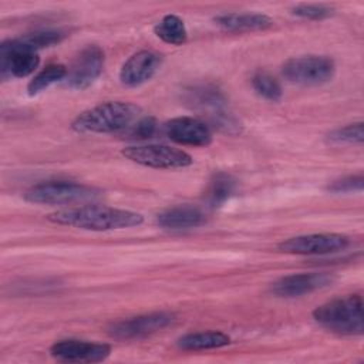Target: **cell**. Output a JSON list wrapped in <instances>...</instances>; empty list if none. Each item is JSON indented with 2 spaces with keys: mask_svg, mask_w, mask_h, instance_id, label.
<instances>
[{
  "mask_svg": "<svg viewBox=\"0 0 364 364\" xmlns=\"http://www.w3.org/2000/svg\"><path fill=\"white\" fill-rule=\"evenodd\" d=\"M47 220L54 225L70 226L81 230L107 232L136 228L144 223V216L134 210L104 205H82L55 210L47 215Z\"/></svg>",
  "mask_w": 364,
  "mask_h": 364,
  "instance_id": "1",
  "label": "cell"
},
{
  "mask_svg": "<svg viewBox=\"0 0 364 364\" xmlns=\"http://www.w3.org/2000/svg\"><path fill=\"white\" fill-rule=\"evenodd\" d=\"M141 114V107L127 101H107L78 114L71 129L80 134H111L129 128Z\"/></svg>",
  "mask_w": 364,
  "mask_h": 364,
  "instance_id": "2",
  "label": "cell"
},
{
  "mask_svg": "<svg viewBox=\"0 0 364 364\" xmlns=\"http://www.w3.org/2000/svg\"><path fill=\"white\" fill-rule=\"evenodd\" d=\"M313 318L333 333L360 336L364 331L363 299L360 294L333 299L316 307L313 310Z\"/></svg>",
  "mask_w": 364,
  "mask_h": 364,
  "instance_id": "3",
  "label": "cell"
},
{
  "mask_svg": "<svg viewBox=\"0 0 364 364\" xmlns=\"http://www.w3.org/2000/svg\"><path fill=\"white\" fill-rule=\"evenodd\" d=\"M100 189L73 181H47L30 186L23 198L37 205H68L98 198Z\"/></svg>",
  "mask_w": 364,
  "mask_h": 364,
  "instance_id": "4",
  "label": "cell"
},
{
  "mask_svg": "<svg viewBox=\"0 0 364 364\" xmlns=\"http://www.w3.org/2000/svg\"><path fill=\"white\" fill-rule=\"evenodd\" d=\"M121 155L134 164L155 169H181L193 162L186 151L159 144L131 145L124 148Z\"/></svg>",
  "mask_w": 364,
  "mask_h": 364,
  "instance_id": "5",
  "label": "cell"
},
{
  "mask_svg": "<svg viewBox=\"0 0 364 364\" xmlns=\"http://www.w3.org/2000/svg\"><path fill=\"white\" fill-rule=\"evenodd\" d=\"M283 77L300 85H318L336 74V63L327 55H301L289 58L282 67Z\"/></svg>",
  "mask_w": 364,
  "mask_h": 364,
  "instance_id": "6",
  "label": "cell"
},
{
  "mask_svg": "<svg viewBox=\"0 0 364 364\" xmlns=\"http://www.w3.org/2000/svg\"><path fill=\"white\" fill-rule=\"evenodd\" d=\"M40 64L38 51L24 44L20 37L0 44V74L3 80L23 78L36 71Z\"/></svg>",
  "mask_w": 364,
  "mask_h": 364,
  "instance_id": "7",
  "label": "cell"
},
{
  "mask_svg": "<svg viewBox=\"0 0 364 364\" xmlns=\"http://www.w3.org/2000/svg\"><path fill=\"white\" fill-rule=\"evenodd\" d=\"M348 245L350 239L341 233H310L283 240L277 249L287 255L321 256L341 252Z\"/></svg>",
  "mask_w": 364,
  "mask_h": 364,
  "instance_id": "8",
  "label": "cell"
},
{
  "mask_svg": "<svg viewBox=\"0 0 364 364\" xmlns=\"http://www.w3.org/2000/svg\"><path fill=\"white\" fill-rule=\"evenodd\" d=\"M105 55L101 47L95 44L85 46L73 60L67 70L64 84L73 90H85L95 82L104 70Z\"/></svg>",
  "mask_w": 364,
  "mask_h": 364,
  "instance_id": "9",
  "label": "cell"
},
{
  "mask_svg": "<svg viewBox=\"0 0 364 364\" xmlns=\"http://www.w3.org/2000/svg\"><path fill=\"white\" fill-rule=\"evenodd\" d=\"M173 321V314L169 311H154L112 323L108 327V334L118 340H132L149 336Z\"/></svg>",
  "mask_w": 364,
  "mask_h": 364,
  "instance_id": "10",
  "label": "cell"
},
{
  "mask_svg": "<svg viewBox=\"0 0 364 364\" xmlns=\"http://www.w3.org/2000/svg\"><path fill=\"white\" fill-rule=\"evenodd\" d=\"M111 353L105 343H92L77 338L58 340L50 347V354L58 361L65 363H100Z\"/></svg>",
  "mask_w": 364,
  "mask_h": 364,
  "instance_id": "11",
  "label": "cell"
},
{
  "mask_svg": "<svg viewBox=\"0 0 364 364\" xmlns=\"http://www.w3.org/2000/svg\"><path fill=\"white\" fill-rule=\"evenodd\" d=\"M164 131L171 141L185 146H208L213 139L209 125L193 117L172 118L165 122Z\"/></svg>",
  "mask_w": 364,
  "mask_h": 364,
  "instance_id": "12",
  "label": "cell"
},
{
  "mask_svg": "<svg viewBox=\"0 0 364 364\" xmlns=\"http://www.w3.org/2000/svg\"><path fill=\"white\" fill-rule=\"evenodd\" d=\"M333 282L334 276L326 272L289 274L272 284V293L277 297H299L328 287Z\"/></svg>",
  "mask_w": 364,
  "mask_h": 364,
  "instance_id": "13",
  "label": "cell"
},
{
  "mask_svg": "<svg viewBox=\"0 0 364 364\" xmlns=\"http://www.w3.org/2000/svg\"><path fill=\"white\" fill-rule=\"evenodd\" d=\"M162 55L156 51L141 50L132 54L119 70V81L127 87H138L149 81L161 67Z\"/></svg>",
  "mask_w": 364,
  "mask_h": 364,
  "instance_id": "14",
  "label": "cell"
},
{
  "mask_svg": "<svg viewBox=\"0 0 364 364\" xmlns=\"http://www.w3.org/2000/svg\"><path fill=\"white\" fill-rule=\"evenodd\" d=\"M206 220L205 213L192 205H178L165 209L156 216V223L162 229L183 230L203 225Z\"/></svg>",
  "mask_w": 364,
  "mask_h": 364,
  "instance_id": "15",
  "label": "cell"
},
{
  "mask_svg": "<svg viewBox=\"0 0 364 364\" xmlns=\"http://www.w3.org/2000/svg\"><path fill=\"white\" fill-rule=\"evenodd\" d=\"M215 24L225 31L245 33L266 30L273 26V18L262 13H223L213 18Z\"/></svg>",
  "mask_w": 364,
  "mask_h": 364,
  "instance_id": "16",
  "label": "cell"
},
{
  "mask_svg": "<svg viewBox=\"0 0 364 364\" xmlns=\"http://www.w3.org/2000/svg\"><path fill=\"white\" fill-rule=\"evenodd\" d=\"M178 347L186 351H199L220 348L230 344V337L222 331H196L188 333L178 338Z\"/></svg>",
  "mask_w": 364,
  "mask_h": 364,
  "instance_id": "17",
  "label": "cell"
},
{
  "mask_svg": "<svg viewBox=\"0 0 364 364\" xmlns=\"http://www.w3.org/2000/svg\"><path fill=\"white\" fill-rule=\"evenodd\" d=\"M236 189V181L226 172L213 173L205 192V199L212 208L222 206L233 195Z\"/></svg>",
  "mask_w": 364,
  "mask_h": 364,
  "instance_id": "18",
  "label": "cell"
},
{
  "mask_svg": "<svg viewBox=\"0 0 364 364\" xmlns=\"http://www.w3.org/2000/svg\"><path fill=\"white\" fill-rule=\"evenodd\" d=\"M154 33L162 41H165L168 44H172V46H181L188 38V31H186L185 23L176 14H166V16H164L155 24Z\"/></svg>",
  "mask_w": 364,
  "mask_h": 364,
  "instance_id": "19",
  "label": "cell"
},
{
  "mask_svg": "<svg viewBox=\"0 0 364 364\" xmlns=\"http://www.w3.org/2000/svg\"><path fill=\"white\" fill-rule=\"evenodd\" d=\"M67 67L63 64H48L41 71H38L28 82L27 92L30 97L40 94L41 91L47 90L53 84L58 81H64L67 77Z\"/></svg>",
  "mask_w": 364,
  "mask_h": 364,
  "instance_id": "20",
  "label": "cell"
},
{
  "mask_svg": "<svg viewBox=\"0 0 364 364\" xmlns=\"http://www.w3.org/2000/svg\"><path fill=\"white\" fill-rule=\"evenodd\" d=\"M252 87L256 91V94H259L262 98L267 101L277 102L282 100V95H283L282 85L277 81V78L267 71H263V70L256 71L252 77Z\"/></svg>",
  "mask_w": 364,
  "mask_h": 364,
  "instance_id": "21",
  "label": "cell"
},
{
  "mask_svg": "<svg viewBox=\"0 0 364 364\" xmlns=\"http://www.w3.org/2000/svg\"><path fill=\"white\" fill-rule=\"evenodd\" d=\"M65 37V33L61 30H54V28H46V30H37L28 34H24L20 37V40L27 44L28 47L34 48L38 51L40 48L50 47L54 44H58L63 41Z\"/></svg>",
  "mask_w": 364,
  "mask_h": 364,
  "instance_id": "22",
  "label": "cell"
},
{
  "mask_svg": "<svg viewBox=\"0 0 364 364\" xmlns=\"http://www.w3.org/2000/svg\"><path fill=\"white\" fill-rule=\"evenodd\" d=\"M328 142L336 145H351V144H361L364 139L363 134V122L348 124L346 127H340L333 129L327 135Z\"/></svg>",
  "mask_w": 364,
  "mask_h": 364,
  "instance_id": "23",
  "label": "cell"
},
{
  "mask_svg": "<svg viewBox=\"0 0 364 364\" xmlns=\"http://www.w3.org/2000/svg\"><path fill=\"white\" fill-rule=\"evenodd\" d=\"M291 13L301 18L309 20H323L333 14V7L327 4H317V3H301L291 9Z\"/></svg>",
  "mask_w": 364,
  "mask_h": 364,
  "instance_id": "24",
  "label": "cell"
},
{
  "mask_svg": "<svg viewBox=\"0 0 364 364\" xmlns=\"http://www.w3.org/2000/svg\"><path fill=\"white\" fill-rule=\"evenodd\" d=\"M363 186H364L363 175H350L331 182L327 186V189L333 193H350V192H361Z\"/></svg>",
  "mask_w": 364,
  "mask_h": 364,
  "instance_id": "25",
  "label": "cell"
},
{
  "mask_svg": "<svg viewBox=\"0 0 364 364\" xmlns=\"http://www.w3.org/2000/svg\"><path fill=\"white\" fill-rule=\"evenodd\" d=\"M156 131V119L151 115L138 118L131 127H129V135L132 138L138 139H146L151 138Z\"/></svg>",
  "mask_w": 364,
  "mask_h": 364,
  "instance_id": "26",
  "label": "cell"
}]
</instances>
